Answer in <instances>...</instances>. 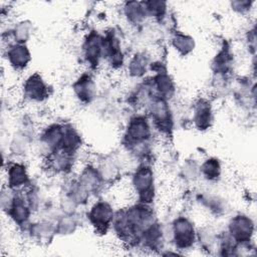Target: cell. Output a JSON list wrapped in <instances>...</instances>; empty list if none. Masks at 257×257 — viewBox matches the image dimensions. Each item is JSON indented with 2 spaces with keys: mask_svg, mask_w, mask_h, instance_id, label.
Instances as JSON below:
<instances>
[{
  "mask_svg": "<svg viewBox=\"0 0 257 257\" xmlns=\"http://www.w3.org/2000/svg\"><path fill=\"white\" fill-rule=\"evenodd\" d=\"M133 188L139 196L140 203L150 204L155 198V181L152 169L143 165L140 166L133 176Z\"/></svg>",
  "mask_w": 257,
  "mask_h": 257,
  "instance_id": "cell-1",
  "label": "cell"
},
{
  "mask_svg": "<svg viewBox=\"0 0 257 257\" xmlns=\"http://www.w3.org/2000/svg\"><path fill=\"white\" fill-rule=\"evenodd\" d=\"M150 113L155 127L164 135H169L173 128V118L166 99L156 96L151 100Z\"/></svg>",
  "mask_w": 257,
  "mask_h": 257,
  "instance_id": "cell-2",
  "label": "cell"
},
{
  "mask_svg": "<svg viewBox=\"0 0 257 257\" xmlns=\"http://www.w3.org/2000/svg\"><path fill=\"white\" fill-rule=\"evenodd\" d=\"M152 135L149 119L145 115H136L128 121L124 140L131 146H141Z\"/></svg>",
  "mask_w": 257,
  "mask_h": 257,
  "instance_id": "cell-3",
  "label": "cell"
},
{
  "mask_svg": "<svg viewBox=\"0 0 257 257\" xmlns=\"http://www.w3.org/2000/svg\"><path fill=\"white\" fill-rule=\"evenodd\" d=\"M87 217L96 231L104 233L112 225L114 214L111 206L107 202L98 201L90 208Z\"/></svg>",
  "mask_w": 257,
  "mask_h": 257,
  "instance_id": "cell-4",
  "label": "cell"
},
{
  "mask_svg": "<svg viewBox=\"0 0 257 257\" xmlns=\"http://www.w3.org/2000/svg\"><path fill=\"white\" fill-rule=\"evenodd\" d=\"M173 235L176 247L188 249L195 242V229L192 222L185 217L176 219L173 223Z\"/></svg>",
  "mask_w": 257,
  "mask_h": 257,
  "instance_id": "cell-5",
  "label": "cell"
},
{
  "mask_svg": "<svg viewBox=\"0 0 257 257\" xmlns=\"http://www.w3.org/2000/svg\"><path fill=\"white\" fill-rule=\"evenodd\" d=\"M23 95L30 101H42L48 95V86L39 74L34 73L24 81Z\"/></svg>",
  "mask_w": 257,
  "mask_h": 257,
  "instance_id": "cell-6",
  "label": "cell"
},
{
  "mask_svg": "<svg viewBox=\"0 0 257 257\" xmlns=\"http://www.w3.org/2000/svg\"><path fill=\"white\" fill-rule=\"evenodd\" d=\"M6 58L12 68L15 70H22L28 65L31 57L26 45L18 42L7 46Z\"/></svg>",
  "mask_w": 257,
  "mask_h": 257,
  "instance_id": "cell-7",
  "label": "cell"
},
{
  "mask_svg": "<svg viewBox=\"0 0 257 257\" xmlns=\"http://www.w3.org/2000/svg\"><path fill=\"white\" fill-rule=\"evenodd\" d=\"M252 223L247 216L239 215L229 223V231L231 238L237 242H248L252 234Z\"/></svg>",
  "mask_w": 257,
  "mask_h": 257,
  "instance_id": "cell-8",
  "label": "cell"
},
{
  "mask_svg": "<svg viewBox=\"0 0 257 257\" xmlns=\"http://www.w3.org/2000/svg\"><path fill=\"white\" fill-rule=\"evenodd\" d=\"M6 175L7 189L12 191H18L29 182L26 168L23 164L20 163L11 164L6 171Z\"/></svg>",
  "mask_w": 257,
  "mask_h": 257,
  "instance_id": "cell-9",
  "label": "cell"
},
{
  "mask_svg": "<svg viewBox=\"0 0 257 257\" xmlns=\"http://www.w3.org/2000/svg\"><path fill=\"white\" fill-rule=\"evenodd\" d=\"M194 112V120L199 130L210 127L213 120V112L210 103L206 99H201L196 103Z\"/></svg>",
  "mask_w": 257,
  "mask_h": 257,
  "instance_id": "cell-10",
  "label": "cell"
},
{
  "mask_svg": "<svg viewBox=\"0 0 257 257\" xmlns=\"http://www.w3.org/2000/svg\"><path fill=\"white\" fill-rule=\"evenodd\" d=\"M93 82L89 75H82L74 84L76 94L81 100H87L92 93Z\"/></svg>",
  "mask_w": 257,
  "mask_h": 257,
  "instance_id": "cell-11",
  "label": "cell"
},
{
  "mask_svg": "<svg viewBox=\"0 0 257 257\" xmlns=\"http://www.w3.org/2000/svg\"><path fill=\"white\" fill-rule=\"evenodd\" d=\"M201 171H202L203 175L205 176V178L212 181V180L217 179L220 176L221 166H220V163L218 162V160L211 158V159L206 160L202 164Z\"/></svg>",
  "mask_w": 257,
  "mask_h": 257,
  "instance_id": "cell-12",
  "label": "cell"
},
{
  "mask_svg": "<svg viewBox=\"0 0 257 257\" xmlns=\"http://www.w3.org/2000/svg\"><path fill=\"white\" fill-rule=\"evenodd\" d=\"M173 44L176 49L185 54L190 52L194 47L193 38L185 34H176V36L173 38Z\"/></svg>",
  "mask_w": 257,
  "mask_h": 257,
  "instance_id": "cell-13",
  "label": "cell"
}]
</instances>
